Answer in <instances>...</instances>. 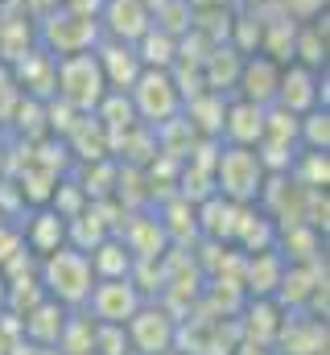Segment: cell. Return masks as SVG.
<instances>
[{"mask_svg":"<svg viewBox=\"0 0 330 355\" xmlns=\"http://www.w3.org/2000/svg\"><path fill=\"white\" fill-rule=\"evenodd\" d=\"M264 162L256 149H244V145H227L219 149L215 157V194H223L227 202H240V207H252L260 194H264Z\"/></svg>","mask_w":330,"mask_h":355,"instance_id":"4","label":"cell"},{"mask_svg":"<svg viewBox=\"0 0 330 355\" xmlns=\"http://www.w3.org/2000/svg\"><path fill=\"white\" fill-rule=\"evenodd\" d=\"M145 289L137 285V277H107V281H95L91 285V297H87V314L95 318V322H116V327H124L141 306H145Z\"/></svg>","mask_w":330,"mask_h":355,"instance_id":"6","label":"cell"},{"mask_svg":"<svg viewBox=\"0 0 330 355\" xmlns=\"http://www.w3.org/2000/svg\"><path fill=\"white\" fill-rule=\"evenodd\" d=\"M153 29V4L149 0H103L99 4V33L112 42H141Z\"/></svg>","mask_w":330,"mask_h":355,"instance_id":"9","label":"cell"},{"mask_svg":"<svg viewBox=\"0 0 330 355\" xmlns=\"http://www.w3.org/2000/svg\"><path fill=\"white\" fill-rule=\"evenodd\" d=\"M37 281H42V293H46V297H54V302L67 306V310H79V306H87V297H91L95 272H91L87 252L62 244V248H54V252L42 257Z\"/></svg>","mask_w":330,"mask_h":355,"instance_id":"1","label":"cell"},{"mask_svg":"<svg viewBox=\"0 0 330 355\" xmlns=\"http://www.w3.org/2000/svg\"><path fill=\"white\" fill-rule=\"evenodd\" d=\"M95 58H99V71H103V79H107L112 91H128L137 83V75L145 71V62H141V54H137L132 42L99 37V42H95Z\"/></svg>","mask_w":330,"mask_h":355,"instance_id":"11","label":"cell"},{"mask_svg":"<svg viewBox=\"0 0 330 355\" xmlns=\"http://www.w3.org/2000/svg\"><path fill=\"white\" fill-rule=\"evenodd\" d=\"M107 91H112V87H107V79H103V71H99L95 50L62 54V58L54 62V95H58L71 112L91 116Z\"/></svg>","mask_w":330,"mask_h":355,"instance_id":"2","label":"cell"},{"mask_svg":"<svg viewBox=\"0 0 330 355\" xmlns=\"http://www.w3.org/2000/svg\"><path fill=\"white\" fill-rule=\"evenodd\" d=\"M124 95H128L137 120H145L149 128L173 124V120L182 116V107H186V95L177 87L173 71H162V67H145V71L137 75V83L124 91Z\"/></svg>","mask_w":330,"mask_h":355,"instance_id":"3","label":"cell"},{"mask_svg":"<svg viewBox=\"0 0 330 355\" xmlns=\"http://www.w3.org/2000/svg\"><path fill=\"white\" fill-rule=\"evenodd\" d=\"M219 137H227V145L256 149V141L264 137V107H256V103H248V99H232V103H223Z\"/></svg>","mask_w":330,"mask_h":355,"instance_id":"12","label":"cell"},{"mask_svg":"<svg viewBox=\"0 0 330 355\" xmlns=\"http://www.w3.org/2000/svg\"><path fill=\"white\" fill-rule=\"evenodd\" d=\"M91 352L95 355H124L128 347V331L116 327V322H95V335H91Z\"/></svg>","mask_w":330,"mask_h":355,"instance_id":"17","label":"cell"},{"mask_svg":"<svg viewBox=\"0 0 330 355\" xmlns=\"http://www.w3.org/2000/svg\"><path fill=\"white\" fill-rule=\"evenodd\" d=\"M281 67L277 58L268 54H244V67H240V79H236V95L256 103V107H272L277 103V83H281Z\"/></svg>","mask_w":330,"mask_h":355,"instance_id":"10","label":"cell"},{"mask_svg":"<svg viewBox=\"0 0 330 355\" xmlns=\"http://www.w3.org/2000/svg\"><path fill=\"white\" fill-rule=\"evenodd\" d=\"M62 322H67V306H58L54 297H42L33 310H25L21 318V339L37 343V347H54L58 335H62Z\"/></svg>","mask_w":330,"mask_h":355,"instance_id":"13","label":"cell"},{"mask_svg":"<svg viewBox=\"0 0 330 355\" xmlns=\"http://www.w3.org/2000/svg\"><path fill=\"white\" fill-rule=\"evenodd\" d=\"M25 95H21V87H17V75H12V67L8 62H0V124L17 112V103H21Z\"/></svg>","mask_w":330,"mask_h":355,"instance_id":"18","label":"cell"},{"mask_svg":"<svg viewBox=\"0 0 330 355\" xmlns=\"http://www.w3.org/2000/svg\"><path fill=\"white\" fill-rule=\"evenodd\" d=\"M124 355H141V352H124Z\"/></svg>","mask_w":330,"mask_h":355,"instance_id":"21","label":"cell"},{"mask_svg":"<svg viewBox=\"0 0 330 355\" xmlns=\"http://www.w3.org/2000/svg\"><path fill=\"white\" fill-rule=\"evenodd\" d=\"M297 141L302 149H330V112L327 107H314L306 116H297Z\"/></svg>","mask_w":330,"mask_h":355,"instance_id":"16","label":"cell"},{"mask_svg":"<svg viewBox=\"0 0 330 355\" xmlns=\"http://www.w3.org/2000/svg\"><path fill=\"white\" fill-rule=\"evenodd\" d=\"M87 355H95V352H87Z\"/></svg>","mask_w":330,"mask_h":355,"instance_id":"22","label":"cell"},{"mask_svg":"<svg viewBox=\"0 0 330 355\" xmlns=\"http://www.w3.org/2000/svg\"><path fill=\"white\" fill-rule=\"evenodd\" d=\"M4 306H8V277L0 272V310H4Z\"/></svg>","mask_w":330,"mask_h":355,"instance_id":"19","label":"cell"},{"mask_svg":"<svg viewBox=\"0 0 330 355\" xmlns=\"http://www.w3.org/2000/svg\"><path fill=\"white\" fill-rule=\"evenodd\" d=\"M21 244H25L33 257H46V252L62 248V244H67V219H62L58 211H42V215L29 223V232H25Z\"/></svg>","mask_w":330,"mask_h":355,"instance_id":"15","label":"cell"},{"mask_svg":"<svg viewBox=\"0 0 330 355\" xmlns=\"http://www.w3.org/2000/svg\"><path fill=\"white\" fill-rule=\"evenodd\" d=\"M87 261H91L95 281H107V277H132V268H137L132 248H128L116 232H112V236H103V240L87 252Z\"/></svg>","mask_w":330,"mask_h":355,"instance_id":"14","label":"cell"},{"mask_svg":"<svg viewBox=\"0 0 330 355\" xmlns=\"http://www.w3.org/2000/svg\"><path fill=\"white\" fill-rule=\"evenodd\" d=\"M277 107L306 116L314 107H327V67H306V62H285L281 83H277Z\"/></svg>","mask_w":330,"mask_h":355,"instance_id":"7","label":"cell"},{"mask_svg":"<svg viewBox=\"0 0 330 355\" xmlns=\"http://www.w3.org/2000/svg\"><path fill=\"white\" fill-rule=\"evenodd\" d=\"M128 331V347L141 355H157V352H169L177 343V318L165 310V306H153L145 297V306L124 322Z\"/></svg>","mask_w":330,"mask_h":355,"instance_id":"8","label":"cell"},{"mask_svg":"<svg viewBox=\"0 0 330 355\" xmlns=\"http://www.w3.org/2000/svg\"><path fill=\"white\" fill-rule=\"evenodd\" d=\"M157 355H186V352H173V347H169V352H157Z\"/></svg>","mask_w":330,"mask_h":355,"instance_id":"20","label":"cell"},{"mask_svg":"<svg viewBox=\"0 0 330 355\" xmlns=\"http://www.w3.org/2000/svg\"><path fill=\"white\" fill-rule=\"evenodd\" d=\"M37 21H42V25H37V42H42L54 58L79 54V50H95V42H99V17L79 12V8L58 4V8H50L46 17H37Z\"/></svg>","mask_w":330,"mask_h":355,"instance_id":"5","label":"cell"}]
</instances>
